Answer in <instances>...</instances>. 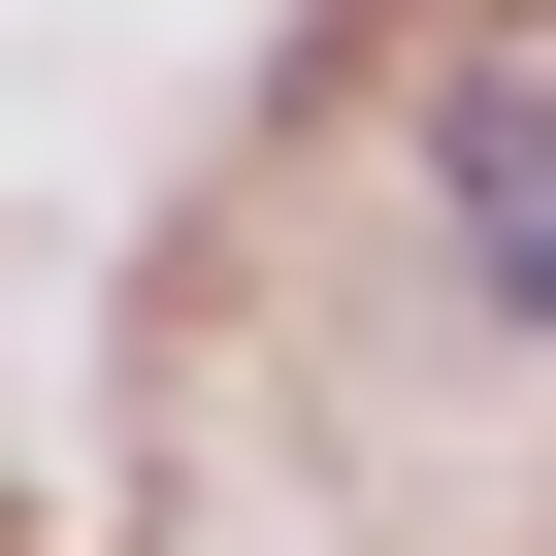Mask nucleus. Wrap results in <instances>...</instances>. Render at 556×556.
<instances>
[{
    "instance_id": "nucleus-1",
    "label": "nucleus",
    "mask_w": 556,
    "mask_h": 556,
    "mask_svg": "<svg viewBox=\"0 0 556 556\" xmlns=\"http://www.w3.org/2000/svg\"><path fill=\"white\" fill-rule=\"evenodd\" d=\"M426 197H458V262H491V295L556 328V34H491V66L426 99Z\"/></svg>"
}]
</instances>
